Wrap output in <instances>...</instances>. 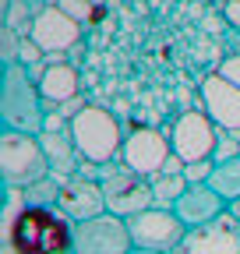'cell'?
Here are the masks:
<instances>
[{"instance_id": "obj_16", "label": "cell", "mask_w": 240, "mask_h": 254, "mask_svg": "<svg viewBox=\"0 0 240 254\" xmlns=\"http://www.w3.org/2000/svg\"><path fill=\"white\" fill-rule=\"evenodd\" d=\"M36 85H39V95H43L46 106H64V103H71L78 95V71H74V64L46 60L43 78Z\"/></svg>"}, {"instance_id": "obj_27", "label": "cell", "mask_w": 240, "mask_h": 254, "mask_svg": "<svg viewBox=\"0 0 240 254\" xmlns=\"http://www.w3.org/2000/svg\"><path fill=\"white\" fill-rule=\"evenodd\" d=\"M131 254H156V251H138V247H134V251H131Z\"/></svg>"}, {"instance_id": "obj_17", "label": "cell", "mask_w": 240, "mask_h": 254, "mask_svg": "<svg viewBox=\"0 0 240 254\" xmlns=\"http://www.w3.org/2000/svg\"><path fill=\"white\" fill-rule=\"evenodd\" d=\"M208 187H212L226 205L240 201V152L223 159V163H216V173H212V180H208Z\"/></svg>"}, {"instance_id": "obj_29", "label": "cell", "mask_w": 240, "mask_h": 254, "mask_svg": "<svg viewBox=\"0 0 240 254\" xmlns=\"http://www.w3.org/2000/svg\"><path fill=\"white\" fill-rule=\"evenodd\" d=\"M46 4H60V0H46Z\"/></svg>"}, {"instance_id": "obj_12", "label": "cell", "mask_w": 240, "mask_h": 254, "mask_svg": "<svg viewBox=\"0 0 240 254\" xmlns=\"http://www.w3.org/2000/svg\"><path fill=\"white\" fill-rule=\"evenodd\" d=\"M201 103H205V113L212 117V124L219 131L233 134L240 141V88L212 71L201 81Z\"/></svg>"}, {"instance_id": "obj_11", "label": "cell", "mask_w": 240, "mask_h": 254, "mask_svg": "<svg viewBox=\"0 0 240 254\" xmlns=\"http://www.w3.org/2000/svg\"><path fill=\"white\" fill-rule=\"evenodd\" d=\"M57 208L64 212L74 226L78 222H88V219H99L106 215V194H103V184L85 177V173H74V177H64L60 180V198H57Z\"/></svg>"}, {"instance_id": "obj_15", "label": "cell", "mask_w": 240, "mask_h": 254, "mask_svg": "<svg viewBox=\"0 0 240 254\" xmlns=\"http://www.w3.org/2000/svg\"><path fill=\"white\" fill-rule=\"evenodd\" d=\"M173 212H177L180 222L191 230V226H201V222H208V219H216V215L230 212V205H226L208 184H194V187L184 190V198L173 205Z\"/></svg>"}, {"instance_id": "obj_20", "label": "cell", "mask_w": 240, "mask_h": 254, "mask_svg": "<svg viewBox=\"0 0 240 254\" xmlns=\"http://www.w3.org/2000/svg\"><path fill=\"white\" fill-rule=\"evenodd\" d=\"M57 7L64 11L67 18H74L81 28H85V25H96V21H103V7H96L92 0H60Z\"/></svg>"}, {"instance_id": "obj_8", "label": "cell", "mask_w": 240, "mask_h": 254, "mask_svg": "<svg viewBox=\"0 0 240 254\" xmlns=\"http://www.w3.org/2000/svg\"><path fill=\"white\" fill-rule=\"evenodd\" d=\"M131 251L134 244H131L127 219L113 212L74 226V254H131Z\"/></svg>"}, {"instance_id": "obj_5", "label": "cell", "mask_w": 240, "mask_h": 254, "mask_svg": "<svg viewBox=\"0 0 240 254\" xmlns=\"http://www.w3.org/2000/svg\"><path fill=\"white\" fill-rule=\"evenodd\" d=\"M103 194H106V208L120 219H131L138 212H148L156 205V190H152V177H141L127 166L120 170H106L99 177Z\"/></svg>"}, {"instance_id": "obj_26", "label": "cell", "mask_w": 240, "mask_h": 254, "mask_svg": "<svg viewBox=\"0 0 240 254\" xmlns=\"http://www.w3.org/2000/svg\"><path fill=\"white\" fill-rule=\"evenodd\" d=\"M230 212H233V215L240 219V201H233V205H230Z\"/></svg>"}, {"instance_id": "obj_4", "label": "cell", "mask_w": 240, "mask_h": 254, "mask_svg": "<svg viewBox=\"0 0 240 254\" xmlns=\"http://www.w3.org/2000/svg\"><path fill=\"white\" fill-rule=\"evenodd\" d=\"M71 138H74L78 159L92 163V166H106L124 148L120 120L103 106H85L78 117H71Z\"/></svg>"}, {"instance_id": "obj_18", "label": "cell", "mask_w": 240, "mask_h": 254, "mask_svg": "<svg viewBox=\"0 0 240 254\" xmlns=\"http://www.w3.org/2000/svg\"><path fill=\"white\" fill-rule=\"evenodd\" d=\"M187 187H191V184H187L184 177H170V173L152 177V190H156V205H159V208H173L180 198H184Z\"/></svg>"}, {"instance_id": "obj_9", "label": "cell", "mask_w": 240, "mask_h": 254, "mask_svg": "<svg viewBox=\"0 0 240 254\" xmlns=\"http://www.w3.org/2000/svg\"><path fill=\"white\" fill-rule=\"evenodd\" d=\"M173 254H240V219L223 212L201 226H191Z\"/></svg>"}, {"instance_id": "obj_24", "label": "cell", "mask_w": 240, "mask_h": 254, "mask_svg": "<svg viewBox=\"0 0 240 254\" xmlns=\"http://www.w3.org/2000/svg\"><path fill=\"white\" fill-rule=\"evenodd\" d=\"M216 74H219V78H226L230 85H237V88H240V53L223 57V64L216 67Z\"/></svg>"}, {"instance_id": "obj_23", "label": "cell", "mask_w": 240, "mask_h": 254, "mask_svg": "<svg viewBox=\"0 0 240 254\" xmlns=\"http://www.w3.org/2000/svg\"><path fill=\"white\" fill-rule=\"evenodd\" d=\"M43 60H46V53L39 50V43L32 36H25L21 46H18V64L21 67H36V64H43Z\"/></svg>"}, {"instance_id": "obj_10", "label": "cell", "mask_w": 240, "mask_h": 254, "mask_svg": "<svg viewBox=\"0 0 240 254\" xmlns=\"http://www.w3.org/2000/svg\"><path fill=\"white\" fill-rule=\"evenodd\" d=\"M170 155H173L170 138L159 131V127H134V131L124 138L120 163L127 170H134V173H141V177H159Z\"/></svg>"}, {"instance_id": "obj_28", "label": "cell", "mask_w": 240, "mask_h": 254, "mask_svg": "<svg viewBox=\"0 0 240 254\" xmlns=\"http://www.w3.org/2000/svg\"><path fill=\"white\" fill-rule=\"evenodd\" d=\"M208 4H219V7H223V4H230V0H208Z\"/></svg>"}, {"instance_id": "obj_25", "label": "cell", "mask_w": 240, "mask_h": 254, "mask_svg": "<svg viewBox=\"0 0 240 254\" xmlns=\"http://www.w3.org/2000/svg\"><path fill=\"white\" fill-rule=\"evenodd\" d=\"M223 21L230 28H240V0H230V4H223Z\"/></svg>"}, {"instance_id": "obj_22", "label": "cell", "mask_w": 240, "mask_h": 254, "mask_svg": "<svg viewBox=\"0 0 240 254\" xmlns=\"http://www.w3.org/2000/svg\"><path fill=\"white\" fill-rule=\"evenodd\" d=\"M216 173V159H198V163H187L184 166V180L194 187V184H208Z\"/></svg>"}, {"instance_id": "obj_2", "label": "cell", "mask_w": 240, "mask_h": 254, "mask_svg": "<svg viewBox=\"0 0 240 254\" xmlns=\"http://www.w3.org/2000/svg\"><path fill=\"white\" fill-rule=\"evenodd\" d=\"M46 103L39 95V85L28 78L21 64L0 67V124L4 131H21V134H43L46 127Z\"/></svg>"}, {"instance_id": "obj_13", "label": "cell", "mask_w": 240, "mask_h": 254, "mask_svg": "<svg viewBox=\"0 0 240 254\" xmlns=\"http://www.w3.org/2000/svg\"><path fill=\"white\" fill-rule=\"evenodd\" d=\"M28 36H32V39L39 43V50L50 57V53L74 50V46L81 43V25H78L74 18H67L57 4H50V7L36 18V25H32Z\"/></svg>"}, {"instance_id": "obj_30", "label": "cell", "mask_w": 240, "mask_h": 254, "mask_svg": "<svg viewBox=\"0 0 240 254\" xmlns=\"http://www.w3.org/2000/svg\"><path fill=\"white\" fill-rule=\"evenodd\" d=\"M71 254H74V251H71Z\"/></svg>"}, {"instance_id": "obj_1", "label": "cell", "mask_w": 240, "mask_h": 254, "mask_svg": "<svg viewBox=\"0 0 240 254\" xmlns=\"http://www.w3.org/2000/svg\"><path fill=\"white\" fill-rule=\"evenodd\" d=\"M0 244H7L14 254H71L74 222L60 208L21 205L11 222H0Z\"/></svg>"}, {"instance_id": "obj_21", "label": "cell", "mask_w": 240, "mask_h": 254, "mask_svg": "<svg viewBox=\"0 0 240 254\" xmlns=\"http://www.w3.org/2000/svg\"><path fill=\"white\" fill-rule=\"evenodd\" d=\"M18 46H21V36L11 25H0V67L18 64Z\"/></svg>"}, {"instance_id": "obj_6", "label": "cell", "mask_w": 240, "mask_h": 254, "mask_svg": "<svg viewBox=\"0 0 240 254\" xmlns=\"http://www.w3.org/2000/svg\"><path fill=\"white\" fill-rule=\"evenodd\" d=\"M127 230H131V244L138 251H156V254H173L177 244L187 233V226L180 222V215L173 208H159V205H152L148 212L131 215Z\"/></svg>"}, {"instance_id": "obj_14", "label": "cell", "mask_w": 240, "mask_h": 254, "mask_svg": "<svg viewBox=\"0 0 240 254\" xmlns=\"http://www.w3.org/2000/svg\"><path fill=\"white\" fill-rule=\"evenodd\" d=\"M39 145L43 152L50 155V170H60L74 177V159H78V148H74V138H71V124L64 117H46V127L39 134Z\"/></svg>"}, {"instance_id": "obj_19", "label": "cell", "mask_w": 240, "mask_h": 254, "mask_svg": "<svg viewBox=\"0 0 240 254\" xmlns=\"http://www.w3.org/2000/svg\"><path fill=\"white\" fill-rule=\"evenodd\" d=\"M57 198H60V180H53V177L25 190V205H36V208H57Z\"/></svg>"}, {"instance_id": "obj_3", "label": "cell", "mask_w": 240, "mask_h": 254, "mask_svg": "<svg viewBox=\"0 0 240 254\" xmlns=\"http://www.w3.org/2000/svg\"><path fill=\"white\" fill-rule=\"evenodd\" d=\"M46 177H53L50 155L43 152L36 134L0 131V184L7 190H28Z\"/></svg>"}, {"instance_id": "obj_7", "label": "cell", "mask_w": 240, "mask_h": 254, "mask_svg": "<svg viewBox=\"0 0 240 254\" xmlns=\"http://www.w3.org/2000/svg\"><path fill=\"white\" fill-rule=\"evenodd\" d=\"M170 148L177 159L184 163H198V159H216L219 148V127L212 124V117L201 110H187L180 113L170 127Z\"/></svg>"}]
</instances>
